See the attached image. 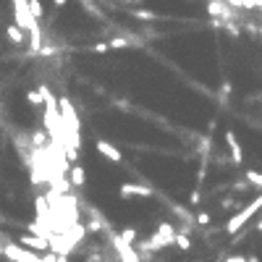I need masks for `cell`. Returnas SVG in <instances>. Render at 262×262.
<instances>
[{
  "label": "cell",
  "mask_w": 262,
  "mask_h": 262,
  "mask_svg": "<svg viewBox=\"0 0 262 262\" xmlns=\"http://www.w3.org/2000/svg\"><path fill=\"white\" fill-rule=\"evenodd\" d=\"M13 24H19L24 32L29 34V48L34 53H40L42 48V29H40V21L32 16V11H29V0H13Z\"/></svg>",
  "instance_id": "6da1fadb"
},
{
  "label": "cell",
  "mask_w": 262,
  "mask_h": 262,
  "mask_svg": "<svg viewBox=\"0 0 262 262\" xmlns=\"http://www.w3.org/2000/svg\"><path fill=\"white\" fill-rule=\"evenodd\" d=\"M257 212H262V192H259V194H257V197H254L244 210H239V212L234 215V218H231V220L226 223V231H228V234H239V231H241L246 223H249Z\"/></svg>",
  "instance_id": "7a4b0ae2"
},
{
  "label": "cell",
  "mask_w": 262,
  "mask_h": 262,
  "mask_svg": "<svg viewBox=\"0 0 262 262\" xmlns=\"http://www.w3.org/2000/svg\"><path fill=\"white\" fill-rule=\"evenodd\" d=\"M173 239H176V226L173 223H160L158 226V231L152 234V239L149 241H144L139 249L142 252H152V249H165V246H171L173 244Z\"/></svg>",
  "instance_id": "3957f363"
},
{
  "label": "cell",
  "mask_w": 262,
  "mask_h": 262,
  "mask_svg": "<svg viewBox=\"0 0 262 262\" xmlns=\"http://www.w3.org/2000/svg\"><path fill=\"white\" fill-rule=\"evenodd\" d=\"M110 244H113V249H116V254H118V259H121V262H142L139 252L134 249V244L123 241V239H121V234H113V236H110Z\"/></svg>",
  "instance_id": "277c9868"
},
{
  "label": "cell",
  "mask_w": 262,
  "mask_h": 262,
  "mask_svg": "<svg viewBox=\"0 0 262 262\" xmlns=\"http://www.w3.org/2000/svg\"><path fill=\"white\" fill-rule=\"evenodd\" d=\"M207 13L212 19H220V21H234V8H231L226 0H207Z\"/></svg>",
  "instance_id": "5b68a950"
},
{
  "label": "cell",
  "mask_w": 262,
  "mask_h": 262,
  "mask_svg": "<svg viewBox=\"0 0 262 262\" xmlns=\"http://www.w3.org/2000/svg\"><path fill=\"white\" fill-rule=\"evenodd\" d=\"M118 194L123 197V199H131V197H152L155 192H152L147 183H134V181H123L121 183V189H118Z\"/></svg>",
  "instance_id": "8992f818"
},
{
  "label": "cell",
  "mask_w": 262,
  "mask_h": 262,
  "mask_svg": "<svg viewBox=\"0 0 262 262\" xmlns=\"http://www.w3.org/2000/svg\"><path fill=\"white\" fill-rule=\"evenodd\" d=\"M95 149L100 152L102 158H107V160H110V163H121V160H123L121 149H118L116 144H110L107 139H97V142H95Z\"/></svg>",
  "instance_id": "52a82bcc"
},
{
  "label": "cell",
  "mask_w": 262,
  "mask_h": 262,
  "mask_svg": "<svg viewBox=\"0 0 262 262\" xmlns=\"http://www.w3.org/2000/svg\"><path fill=\"white\" fill-rule=\"evenodd\" d=\"M226 144H228V152H231V163L241 165L244 163V152H241V144H239V136L234 131H226Z\"/></svg>",
  "instance_id": "ba28073f"
},
{
  "label": "cell",
  "mask_w": 262,
  "mask_h": 262,
  "mask_svg": "<svg viewBox=\"0 0 262 262\" xmlns=\"http://www.w3.org/2000/svg\"><path fill=\"white\" fill-rule=\"evenodd\" d=\"M21 246H26V249H34V252H50V241L45 239V236H34V234H26L21 236L19 241Z\"/></svg>",
  "instance_id": "9c48e42d"
},
{
  "label": "cell",
  "mask_w": 262,
  "mask_h": 262,
  "mask_svg": "<svg viewBox=\"0 0 262 262\" xmlns=\"http://www.w3.org/2000/svg\"><path fill=\"white\" fill-rule=\"evenodd\" d=\"M6 34H8V40H11L13 45H26V42H29V34L24 32L19 24H11V26L6 29Z\"/></svg>",
  "instance_id": "30bf717a"
},
{
  "label": "cell",
  "mask_w": 262,
  "mask_h": 262,
  "mask_svg": "<svg viewBox=\"0 0 262 262\" xmlns=\"http://www.w3.org/2000/svg\"><path fill=\"white\" fill-rule=\"evenodd\" d=\"M68 178H71V186H84V181H87L84 168H82L79 163H71V168H68Z\"/></svg>",
  "instance_id": "8fae6325"
},
{
  "label": "cell",
  "mask_w": 262,
  "mask_h": 262,
  "mask_svg": "<svg viewBox=\"0 0 262 262\" xmlns=\"http://www.w3.org/2000/svg\"><path fill=\"white\" fill-rule=\"evenodd\" d=\"M29 139H32V147L45 149V147L50 144V134L45 131V129H37V131H32V136H29Z\"/></svg>",
  "instance_id": "7c38bea8"
},
{
  "label": "cell",
  "mask_w": 262,
  "mask_h": 262,
  "mask_svg": "<svg viewBox=\"0 0 262 262\" xmlns=\"http://www.w3.org/2000/svg\"><path fill=\"white\" fill-rule=\"evenodd\" d=\"M173 244L178 246L181 252H189V246H192V239H189V234H186V231H176V239H173Z\"/></svg>",
  "instance_id": "4fadbf2b"
},
{
  "label": "cell",
  "mask_w": 262,
  "mask_h": 262,
  "mask_svg": "<svg viewBox=\"0 0 262 262\" xmlns=\"http://www.w3.org/2000/svg\"><path fill=\"white\" fill-rule=\"evenodd\" d=\"M244 178L249 181V186H252V189H262V173H259V171H246V173H244Z\"/></svg>",
  "instance_id": "5bb4252c"
},
{
  "label": "cell",
  "mask_w": 262,
  "mask_h": 262,
  "mask_svg": "<svg viewBox=\"0 0 262 262\" xmlns=\"http://www.w3.org/2000/svg\"><path fill=\"white\" fill-rule=\"evenodd\" d=\"M131 13H134L136 19H142V21H158V19H160L155 11H147V8H136V11H131Z\"/></svg>",
  "instance_id": "9a60e30c"
},
{
  "label": "cell",
  "mask_w": 262,
  "mask_h": 262,
  "mask_svg": "<svg viewBox=\"0 0 262 262\" xmlns=\"http://www.w3.org/2000/svg\"><path fill=\"white\" fill-rule=\"evenodd\" d=\"M107 45H110V50H123V48H131V40L129 37H113V40H107Z\"/></svg>",
  "instance_id": "2e32d148"
},
{
  "label": "cell",
  "mask_w": 262,
  "mask_h": 262,
  "mask_svg": "<svg viewBox=\"0 0 262 262\" xmlns=\"http://www.w3.org/2000/svg\"><path fill=\"white\" fill-rule=\"evenodd\" d=\"M121 239L129 241V244H134V241H136V228H134V226H126V228L121 231Z\"/></svg>",
  "instance_id": "e0dca14e"
},
{
  "label": "cell",
  "mask_w": 262,
  "mask_h": 262,
  "mask_svg": "<svg viewBox=\"0 0 262 262\" xmlns=\"http://www.w3.org/2000/svg\"><path fill=\"white\" fill-rule=\"evenodd\" d=\"M29 11H32V16L34 19H42V3H40V0H29Z\"/></svg>",
  "instance_id": "ac0fdd59"
},
{
  "label": "cell",
  "mask_w": 262,
  "mask_h": 262,
  "mask_svg": "<svg viewBox=\"0 0 262 262\" xmlns=\"http://www.w3.org/2000/svg\"><path fill=\"white\" fill-rule=\"evenodd\" d=\"M244 11H262V0H241Z\"/></svg>",
  "instance_id": "d6986e66"
},
{
  "label": "cell",
  "mask_w": 262,
  "mask_h": 262,
  "mask_svg": "<svg viewBox=\"0 0 262 262\" xmlns=\"http://www.w3.org/2000/svg\"><path fill=\"white\" fill-rule=\"evenodd\" d=\"M26 100H29V105H42V95H40V89L26 92Z\"/></svg>",
  "instance_id": "ffe728a7"
},
{
  "label": "cell",
  "mask_w": 262,
  "mask_h": 262,
  "mask_svg": "<svg viewBox=\"0 0 262 262\" xmlns=\"http://www.w3.org/2000/svg\"><path fill=\"white\" fill-rule=\"evenodd\" d=\"M110 50V45L107 42H97V45H92V53H107Z\"/></svg>",
  "instance_id": "44dd1931"
},
{
  "label": "cell",
  "mask_w": 262,
  "mask_h": 262,
  "mask_svg": "<svg viewBox=\"0 0 262 262\" xmlns=\"http://www.w3.org/2000/svg\"><path fill=\"white\" fill-rule=\"evenodd\" d=\"M197 223H199V226H210V212H205V210H202V212L197 215Z\"/></svg>",
  "instance_id": "7402d4cb"
},
{
  "label": "cell",
  "mask_w": 262,
  "mask_h": 262,
  "mask_svg": "<svg viewBox=\"0 0 262 262\" xmlns=\"http://www.w3.org/2000/svg\"><path fill=\"white\" fill-rule=\"evenodd\" d=\"M234 189H236V192H246V189H249V181H246V178H244V181H236Z\"/></svg>",
  "instance_id": "603a6c76"
},
{
  "label": "cell",
  "mask_w": 262,
  "mask_h": 262,
  "mask_svg": "<svg viewBox=\"0 0 262 262\" xmlns=\"http://www.w3.org/2000/svg\"><path fill=\"white\" fill-rule=\"evenodd\" d=\"M226 3L234 8V11H244V3H241V0H226Z\"/></svg>",
  "instance_id": "cb8c5ba5"
},
{
  "label": "cell",
  "mask_w": 262,
  "mask_h": 262,
  "mask_svg": "<svg viewBox=\"0 0 262 262\" xmlns=\"http://www.w3.org/2000/svg\"><path fill=\"white\" fill-rule=\"evenodd\" d=\"M220 92H223V95H231V92H234V87H231L228 82H223V87H220Z\"/></svg>",
  "instance_id": "d4e9b609"
},
{
  "label": "cell",
  "mask_w": 262,
  "mask_h": 262,
  "mask_svg": "<svg viewBox=\"0 0 262 262\" xmlns=\"http://www.w3.org/2000/svg\"><path fill=\"white\" fill-rule=\"evenodd\" d=\"M66 3H68V0H53V6H55V8H63Z\"/></svg>",
  "instance_id": "484cf974"
},
{
  "label": "cell",
  "mask_w": 262,
  "mask_h": 262,
  "mask_svg": "<svg viewBox=\"0 0 262 262\" xmlns=\"http://www.w3.org/2000/svg\"><path fill=\"white\" fill-rule=\"evenodd\" d=\"M257 231L262 234V212H259V220H257Z\"/></svg>",
  "instance_id": "4316f807"
},
{
  "label": "cell",
  "mask_w": 262,
  "mask_h": 262,
  "mask_svg": "<svg viewBox=\"0 0 262 262\" xmlns=\"http://www.w3.org/2000/svg\"><path fill=\"white\" fill-rule=\"evenodd\" d=\"M246 262H259V257H254V254H252V257H246Z\"/></svg>",
  "instance_id": "83f0119b"
},
{
  "label": "cell",
  "mask_w": 262,
  "mask_h": 262,
  "mask_svg": "<svg viewBox=\"0 0 262 262\" xmlns=\"http://www.w3.org/2000/svg\"><path fill=\"white\" fill-rule=\"evenodd\" d=\"M82 3H84V6H89V0H82ZM89 8H92V6H89ZM92 11H95V8H92Z\"/></svg>",
  "instance_id": "f1b7e54d"
},
{
  "label": "cell",
  "mask_w": 262,
  "mask_h": 262,
  "mask_svg": "<svg viewBox=\"0 0 262 262\" xmlns=\"http://www.w3.org/2000/svg\"><path fill=\"white\" fill-rule=\"evenodd\" d=\"M257 32H259V34H262V26H257Z\"/></svg>",
  "instance_id": "f546056e"
},
{
  "label": "cell",
  "mask_w": 262,
  "mask_h": 262,
  "mask_svg": "<svg viewBox=\"0 0 262 262\" xmlns=\"http://www.w3.org/2000/svg\"><path fill=\"white\" fill-rule=\"evenodd\" d=\"M0 254H3V244H0Z\"/></svg>",
  "instance_id": "4dcf8cb0"
},
{
  "label": "cell",
  "mask_w": 262,
  "mask_h": 262,
  "mask_svg": "<svg viewBox=\"0 0 262 262\" xmlns=\"http://www.w3.org/2000/svg\"><path fill=\"white\" fill-rule=\"evenodd\" d=\"M0 121H3V113H0Z\"/></svg>",
  "instance_id": "1f68e13d"
}]
</instances>
